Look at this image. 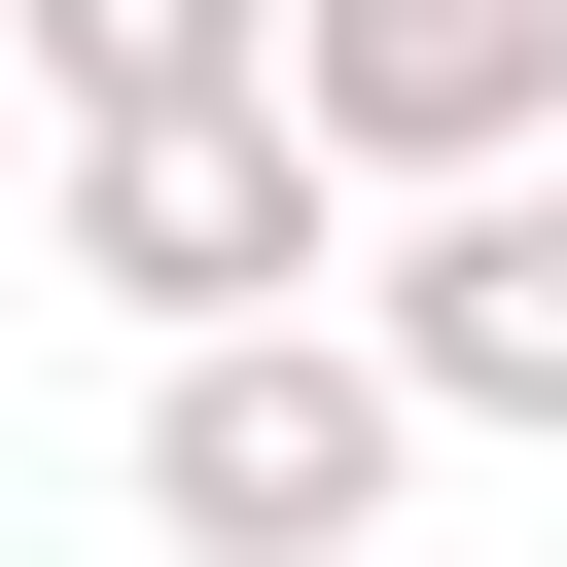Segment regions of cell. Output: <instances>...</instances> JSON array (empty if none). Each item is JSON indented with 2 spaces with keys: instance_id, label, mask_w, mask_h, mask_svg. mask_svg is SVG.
Returning <instances> with one entry per match:
<instances>
[{
  "instance_id": "6da1fadb",
  "label": "cell",
  "mask_w": 567,
  "mask_h": 567,
  "mask_svg": "<svg viewBox=\"0 0 567 567\" xmlns=\"http://www.w3.org/2000/svg\"><path fill=\"white\" fill-rule=\"evenodd\" d=\"M425 496V390L354 354V284H284V319H177L142 354V532L177 567H354Z\"/></svg>"
},
{
  "instance_id": "7a4b0ae2",
  "label": "cell",
  "mask_w": 567,
  "mask_h": 567,
  "mask_svg": "<svg viewBox=\"0 0 567 567\" xmlns=\"http://www.w3.org/2000/svg\"><path fill=\"white\" fill-rule=\"evenodd\" d=\"M35 248L177 354V319L354 284V177H319V106H284V71H213V106H71V142H35Z\"/></svg>"
},
{
  "instance_id": "3957f363",
  "label": "cell",
  "mask_w": 567,
  "mask_h": 567,
  "mask_svg": "<svg viewBox=\"0 0 567 567\" xmlns=\"http://www.w3.org/2000/svg\"><path fill=\"white\" fill-rule=\"evenodd\" d=\"M354 354H390L425 425H567V142H532V177H390Z\"/></svg>"
},
{
  "instance_id": "277c9868",
  "label": "cell",
  "mask_w": 567,
  "mask_h": 567,
  "mask_svg": "<svg viewBox=\"0 0 567 567\" xmlns=\"http://www.w3.org/2000/svg\"><path fill=\"white\" fill-rule=\"evenodd\" d=\"M319 177H532L567 142V0H284Z\"/></svg>"
},
{
  "instance_id": "5b68a950",
  "label": "cell",
  "mask_w": 567,
  "mask_h": 567,
  "mask_svg": "<svg viewBox=\"0 0 567 567\" xmlns=\"http://www.w3.org/2000/svg\"><path fill=\"white\" fill-rule=\"evenodd\" d=\"M213 71H284V0H0V106L71 142V106H213Z\"/></svg>"
},
{
  "instance_id": "8992f818",
  "label": "cell",
  "mask_w": 567,
  "mask_h": 567,
  "mask_svg": "<svg viewBox=\"0 0 567 567\" xmlns=\"http://www.w3.org/2000/svg\"><path fill=\"white\" fill-rule=\"evenodd\" d=\"M0 213H35V106H0Z\"/></svg>"
},
{
  "instance_id": "52a82bcc",
  "label": "cell",
  "mask_w": 567,
  "mask_h": 567,
  "mask_svg": "<svg viewBox=\"0 0 567 567\" xmlns=\"http://www.w3.org/2000/svg\"><path fill=\"white\" fill-rule=\"evenodd\" d=\"M354 567H390V532H354Z\"/></svg>"
}]
</instances>
